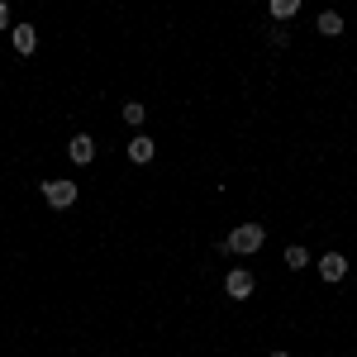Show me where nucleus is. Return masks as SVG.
I'll use <instances>...</instances> for the list:
<instances>
[{"label":"nucleus","instance_id":"7","mask_svg":"<svg viewBox=\"0 0 357 357\" xmlns=\"http://www.w3.org/2000/svg\"><path fill=\"white\" fill-rule=\"evenodd\" d=\"M33 43H38L33 24H15V53H33Z\"/></svg>","mask_w":357,"mask_h":357},{"label":"nucleus","instance_id":"13","mask_svg":"<svg viewBox=\"0 0 357 357\" xmlns=\"http://www.w3.org/2000/svg\"><path fill=\"white\" fill-rule=\"evenodd\" d=\"M10 24V5H5V0H0V29Z\"/></svg>","mask_w":357,"mask_h":357},{"label":"nucleus","instance_id":"5","mask_svg":"<svg viewBox=\"0 0 357 357\" xmlns=\"http://www.w3.org/2000/svg\"><path fill=\"white\" fill-rule=\"evenodd\" d=\"M67 158H72L77 167H91V158H96V143H91L86 134H77V138H72V148H67Z\"/></svg>","mask_w":357,"mask_h":357},{"label":"nucleus","instance_id":"14","mask_svg":"<svg viewBox=\"0 0 357 357\" xmlns=\"http://www.w3.org/2000/svg\"><path fill=\"white\" fill-rule=\"evenodd\" d=\"M272 357H291V353H272Z\"/></svg>","mask_w":357,"mask_h":357},{"label":"nucleus","instance_id":"6","mask_svg":"<svg viewBox=\"0 0 357 357\" xmlns=\"http://www.w3.org/2000/svg\"><path fill=\"white\" fill-rule=\"evenodd\" d=\"M153 153H158V148H153V138H134V143H129V162H138V167L153 162Z\"/></svg>","mask_w":357,"mask_h":357},{"label":"nucleus","instance_id":"9","mask_svg":"<svg viewBox=\"0 0 357 357\" xmlns=\"http://www.w3.org/2000/svg\"><path fill=\"white\" fill-rule=\"evenodd\" d=\"M296 10H301V0H272V20H276V24H281V20H291Z\"/></svg>","mask_w":357,"mask_h":357},{"label":"nucleus","instance_id":"1","mask_svg":"<svg viewBox=\"0 0 357 357\" xmlns=\"http://www.w3.org/2000/svg\"><path fill=\"white\" fill-rule=\"evenodd\" d=\"M267 243V229H262V224H243V229H234V234H229V238H224V248H229V252H257V248Z\"/></svg>","mask_w":357,"mask_h":357},{"label":"nucleus","instance_id":"2","mask_svg":"<svg viewBox=\"0 0 357 357\" xmlns=\"http://www.w3.org/2000/svg\"><path fill=\"white\" fill-rule=\"evenodd\" d=\"M43 200H48L53 210L77 205V181H43Z\"/></svg>","mask_w":357,"mask_h":357},{"label":"nucleus","instance_id":"8","mask_svg":"<svg viewBox=\"0 0 357 357\" xmlns=\"http://www.w3.org/2000/svg\"><path fill=\"white\" fill-rule=\"evenodd\" d=\"M319 33H343V15H333V10H324V15H319Z\"/></svg>","mask_w":357,"mask_h":357},{"label":"nucleus","instance_id":"3","mask_svg":"<svg viewBox=\"0 0 357 357\" xmlns=\"http://www.w3.org/2000/svg\"><path fill=\"white\" fill-rule=\"evenodd\" d=\"M224 291H229L234 301H248V296L257 291V281H252V272H243V267H234V272L224 276Z\"/></svg>","mask_w":357,"mask_h":357},{"label":"nucleus","instance_id":"4","mask_svg":"<svg viewBox=\"0 0 357 357\" xmlns=\"http://www.w3.org/2000/svg\"><path fill=\"white\" fill-rule=\"evenodd\" d=\"M319 276H324V281H343V276H348V257H343V252H324V257H319Z\"/></svg>","mask_w":357,"mask_h":357},{"label":"nucleus","instance_id":"12","mask_svg":"<svg viewBox=\"0 0 357 357\" xmlns=\"http://www.w3.org/2000/svg\"><path fill=\"white\" fill-rule=\"evenodd\" d=\"M267 38H272V48H286V43H291V38H286V29H281V24H276L272 33H267Z\"/></svg>","mask_w":357,"mask_h":357},{"label":"nucleus","instance_id":"10","mask_svg":"<svg viewBox=\"0 0 357 357\" xmlns=\"http://www.w3.org/2000/svg\"><path fill=\"white\" fill-rule=\"evenodd\" d=\"M286 267H291V272H301V267H310V252H305L301 243H296V248H286Z\"/></svg>","mask_w":357,"mask_h":357},{"label":"nucleus","instance_id":"11","mask_svg":"<svg viewBox=\"0 0 357 357\" xmlns=\"http://www.w3.org/2000/svg\"><path fill=\"white\" fill-rule=\"evenodd\" d=\"M124 119H129V124H143V119H148V110H143L138 100H129V105H124Z\"/></svg>","mask_w":357,"mask_h":357}]
</instances>
